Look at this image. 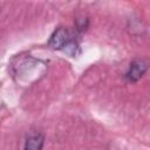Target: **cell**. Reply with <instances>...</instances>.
<instances>
[{"instance_id":"cell-1","label":"cell","mask_w":150,"mask_h":150,"mask_svg":"<svg viewBox=\"0 0 150 150\" xmlns=\"http://www.w3.org/2000/svg\"><path fill=\"white\" fill-rule=\"evenodd\" d=\"M146 69H148V63L144 60L142 59L134 60L130 63V67L125 74V77L128 79L129 82H136L144 75Z\"/></svg>"},{"instance_id":"cell-2","label":"cell","mask_w":150,"mask_h":150,"mask_svg":"<svg viewBox=\"0 0 150 150\" xmlns=\"http://www.w3.org/2000/svg\"><path fill=\"white\" fill-rule=\"evenodd\" d=\"M69 41H70V39H69L68 30L63 27H59L57 29H55V32L50 36L49 47L53 49H63L64 46Z\"/></svg>"},{"instance_id":"cell-3","label":"cell","mask_w":150,"mask_h":150,"mask_svg":"<svg viewBox=\"0 0 150 150\" xmlns=\"http://www.w3.org/2000/svg\"><path fill=\"white\" fill-rule=\"evenodd\" d=\"M45 137L41 134H34L29 136L25 143V150H42Z\"/></svg>"}]
</instances>
